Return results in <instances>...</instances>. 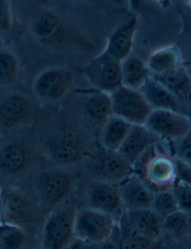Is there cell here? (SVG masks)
<instances>
[{
  "label": "cell",
  "mask_w": 191,
  "mask_h": 249,
  "mask_svg": "<svg viewBox=\"0 0 191 249\" xmlns=\"http://www.w3.org/2000/svg\"><path fill=\"white\" fill-rule=\"evenodd\" d=\"M33 129L46 159L58 166L78 169L99 145L97 138L67 113L40 112Z\"/></svg>",
  "instance_id": "1"
},
{
  "label": "cell",
  "mask_w": 191,
  "mask_h": 249,
  "mask_svg": "<svg viewBox=\"0 0 191 249\" xmlns=\"http://www.w3.org/2000/svg\"><path fill=\"white\" fill-rule=\"evenodd\" d=\"M47 162L33 126L1 137V186L25 180Z\"/></svg>",
  "instance_id": "2"
},
{
  "label": "cell",
  "mask_w": 191,
  "mask_h": 249,
  "mask_svg": "<svg viewBox=\"0 0 191 249\" xmlns=\"http://www.w3.org/2000/svg\"><path fill=\"white\" fill-rule=\"evenodd\" d=\"M81 180L77 168L47 162L25 180L15 183L30 193L48 213L74 197Z\"/></svg>",
  "instance_id": "3"
},
{
  "label": "cell",
  "mask_w": 191,
  "mask_h": 249,
  "mask_svg": "<svg viewBox=\"0 0 191 249\" xmlns=\"http://www.w3.org/2000/svg\"><path fill=\"white\" fill-rule=\"evenodd\" d=\"M1 223L20 227L41 235L49 213L17 185L1 186Z\"/></svg>",
  "instance_id": "4"
},
{
  "label": "cell",
  "mask_w": 191,
  "mask_h": 249,
  "mask_svg": "<svg viewBox=\"0 0 191 249\" xmlns=\"http://www.w3.org/2000/svg\"><path fill=\"white\" fill-rule=\"evenodd\" d=\"M81 178L118 185L135 173L133 165L118 151L98 145L78 168Z\"/></svg>",
  "instance_id": "5"
},
{
  "label": "cell",
  "mask_w": 191,
  "mask_h": 249,
  "mask_svg": "<svg viewBox=\"0 0 191 249\" xmlns=\"http://www.w3.org/2000/svg\"><path fill=\"white\" fill-rule=\"evenodd\" d=\"M74 199L78 208L86 207L99 211L117 222L126 212L117 185L81 178Z\"/></svg>",
  "instance_id": "6"
},
{
  "label": "cell",
  "mask_w": 191,
  "mask_h": 249,
  "mask_svg": "<svg viewBox=\"0 0 191 249\" xmlns=\"http://www.w3.org/2000/svg\"><path fill=\"white\" fill-rule=\"evenodd\" d=\"M151 147L134 165L135 172L154 192L170 190L176 180L175 158Z\"/></svg>",
  "instance_id": "7"
},
{
  "label": "cell",
  "mask_w": 191,
  "mask_h": 249,
  "mask_svg": "<svg viewBox=\"0 0 191 249\" xmlns=\"http://www.w3.org/2000/svg\"><path fill=\"white\" fill-rule=\"evenodd\" d=\"M78 206L74 197L48 214L41 231V249H64L74 238Z\"/></svg>",
  "instance_id": "8"
},
{
  "label": "cell",
  "mask_w": 191,
  "mask_h": 249,
  "mask_svg": "<svg viewBox=\"0 0 191 249\" xmlns=\"http://www.w3.org/2000/svg\"><path fill=\"white\" fill-rule=\"evenodd\" d=\"M35 103L20 94H10L0 104L1 137L33 126L39 114Z\"/></svg>",
  "instance_id": "9"
},
{
  "label": "cell",
  "mask_w": 191,
  "mask_h": 249,
  "mask_svg": "<svg viewBox=\"0 0 191 249\" xmlns=\"http://www.w3.org/2000/svg\"><path fill=\"white\" fill-rule=\"evenodd\" d=\"M118 223L99 211L78 208L75 218L74 237L88 244L100 245L111 236Z\"/></svg>",
  "instance_id": "10"
},
{
  "label": "cell",
  "mask_w": 191,
  "mask_h": 249,
  "mask_svg": "<svg viewBox=\"0 0 191 249\" xmlns=\"http://www.w3.org/2000/svg\"><path fill=\"white\" fill-rule=\"evenodd\" d=\"M94 89L111 94L122 86L121 62L104 51L80 70Z\"/></svg>",
  "instance_id": "11"
},
{
  "label": "cell",
  "mask_w": 191,
  "mask_h": 249,
  "mask_svg": "<svg viewBox=\"0 0 191 249\" xmlns=\"http://www.w3.org/2000/svg\"><path fill=\"white\" fill-rule=\"evenodd\" d=\"M110 97L113 115L132 125L144 126L154 110L141 91L123 86L112 92Z\"/></svg>",
  "instance_id": "12"
},
{
  "label": "cell",
  "mask_w": 191,
  "mask_h": 249,
  "mask_svg": "<svg viewBox=\"0 0 191 249\" xmlns=\"http://www.w3.org/2000/svg\"><path fill=\"white\" fill-rule=\"evenodd\" d=\"M162 141L178 142L191 133V119L181 112L154 109L144 125Z\"/></svg>",
  "instance_id": "13"
},
{
  "label": "cell",
  "mask_w": 191,
  "mask_h": 249,
  "mask_svg": "<svg viewBox=\"0 0 191 249\" xmlns=\"http://www.w3.org/2000/svg\"><path fill=\"white\" fill-rule=\"evenodd\" d=\"M74 83V74L69 70L52 68L41 73L34 81L33 90L37 98L57 102L68 94Z\"/></svg>",
  "instance_id": "14"
},
{
  "label": "cell",
  "mask_w": 191,
  "mask_h": 249,
  "mask_svg": "<svg viewBox=\"0 0 191 249\" xmlns=\"http://www.w3.org/2000/svg\"><path fill=\"white\" fill-rule=\"evenodd\" d=\"M87 95L82 104V124L96 137L99 136L104 125L113 115L110 94L94 89L81 91Z\"/></svg>",
  "instance_id": "15"
},
{
  "label": "cell",
  "mask_w": 191,
  "mask_h": 249,
  "mask_svg": "<svg viewBox=\"0 0 191 249\" xmlns=\"http://www.w3.org/2000/svg\"><path fill=\"white\" fill-rule=\"evenodd\" d=\"M119 224L152 240H160L164 234V218L151 208L126 211Z\"/></svg>",
  "instance_id": "16"
},
{
  "label": "cell",
  "mask_w": 191,
  "mask_h": 249,
  "mask_svg": "<svg viewBox=\"0 0 191 249\" xmlns=\"http://www.w3.org/2000/svg\"><path fill=\"white\" fill-rule=\"evenodd\" d=\"M32 30L37 38L48 44H62L74 37L73 30L50 12L40 14L33 22Z\"/></svg>",
  "instance_id": "17"
},
{
  "label": "cell",
  "mask_w": 191,
  "mask_h": 249,
  "mask_svg": "<svg viewBox=\"0 0 191 249\" xmlns=\"http://www.w3.org/2000/svg\"><path fill=\"white\" fill-rule=\"evenodd\" d=\"M161 142L159 136L146 126L133 125L118 152L134 167L148 150Z\"/></svg>",
  "instance_id": "18"
},
{
  "label": "cell",
  "mask_w": 191,
  "mask_h": 249,
  "mask_svg": "<svg viewBox=\"0 0 191 249\" xmlns=\"http://www.w3.org/2000/svg\"><path fill=\"white\" fill-rule=\"evenodd\" d=\"M117 186L126 211L151 208L155 193L135 172Z\"/></svg>",
  "instance_id": "19"
},
{
  "label": "cell",
  "mask_w": 191,
  "mask_h": 249,
  "mask_svg": "<svg viewBox=\"0 0 191 249\" xmlns=\"http://www.w3.org/2000/svg\"><path fill=\"white\" fill-rule=\"evenodd\" d=\"M137 26L138 19L136 17H134L127 23L119 26L109 37L105 52L120 62L129 56Z\"/></svg>",
  "instance_id": "20"
},
{
  "label": "cell",
  "mask_w": 191,
  "mask_h": 249,
  "mask_svg": "<svg viewBox=\"0 0 191 249\" xmlns=\"http://www.w3.org/2000/svg\"><path fill=\"white\" fill-rule=\"evenodd\" d=\"M0 249H41V235L20 227L1 223Z\"/></svg>",
  "instance_id": "21"
},
{
  "label": "cell",
  "mask_w": 191,
  "mask_h": 249,
  "mask_svg": "<svg viewBox=\"0 0 191 249\" xmlns=\"http://www.w3.org/2000/svg\"><path fill=\"white\" fill-rule=\"evenodd\" d=\"M132 126L127 121L113 115L99 133V145L111 151H118L129 134Z\"/></svg>",
  "instance_id": "22"
},
{
  "label": "cell",
  "mask_w": 191,
  "mask_h": 249,
  "mask_svg": "<svg viewBox=\"0 0 191 249\" xmlns=\"http://www.w3.org/2000/svg\"><path fill=\"white\" fill-rule=\"evenodd\" d=\"M140 91L143 94L153 109H166L179 112L176 96L155 78L149 77Z\"/></svg>",
  "instance_id": "23"
},
{
  "label": "cell",
  "mask_w": 191,
  "mask_h": 249,
  "mask_svg": "<svg viewBox=\"0 0 191 249\" xmlns=\"http://www.w3.org/2000/svg\"><path fill=\"white\" fill-rule=\"evenodd\" d=\"M122 86L141 91L149 79L147 65L141 58L130 55L121 62Z\"/></svg>",
  "instance_id": "24"
},
{
  "label": "cell",
  "mask_w": 191,
  "mask_h": 249,
  "mask_svg": "<svg viewBox=\"0 0 191 249\" xmlns=\"http://www.w3.org/2000/svg\"><path fill=\"white\" fill-rule=\"evenodd\" d=\"M149 71L156 75L164 74L182 66L181 52L175 46H168L155 51L146 62Z\"/></svg>",
  "instance_id": "25"
},
{
  "label": "cell",
  "mask_w": 191,
  "mask_h": 249,
  "mask_svg": "<svg viewBox=\"0 0 191 249\" xmlns=\"http://www.w3.org/2000/svg\"><path fill=\"white\" fill-rule=\"evenodd\" d=\"M153 78L176 97L184 95L185 91L191 87L189 76L183 66L164 74L155 75Z\"/></svg>",
  "instance_id": "26"
},
{
  "label": "cell",
  "mask_w": 191,
  "mask_h": 249,
  "mask_svg": "<svg viewBox=\"0 0 191 249\" xmlns=\"http://www.w3.org/2000/svg\"><path fill=\"white\" fill-rule=\"evenodd\" d=\"M20 64L17 57L7 49L0 51V86L7 87L15 84L20 74Z\"/></svg>",
  "instance_id": "27"
},
{
  "label": "cell",
  "mask_w": 191,
  "mask_h": 249,
  "mask_svg": "<svg viewBox=\"0 0 191 249\" xmlns=\"http://www.w3.org/2000/svg\"><path fill=\"white\" fill-rule=\"evenodd\" d=\"M120 228L122 249H160V240H150L121 225Z\"/></svg>",
  "instance_id": "28"
},
{
  "label": "cell",
  "mask_w": 191,
  "mask_h": 249,
  "mask_svg": "<svg viewBox=\"0 0 191 249\" xmlns=\"http://www.w3.org/2000/svg\"><path fill=\"white\" fill-rule=\"evenodd\" d=\"M151 209L164 218L179 211L171 189L155 193Z\"/></svg>",
  "instance_id": "29"
},
{
  "label": "cell",
  "mask_w": 191,
  "mask_h": 249,
  "mask_svg": "<svg viewBox=\"0 0 191 249\" xmlns=\"http://www.w3.org/2000/svg\"><path fill=\"white\" fill-rule=\"evenodd\" d=\"M191 215L178 211L164 218V233L178 237L185 234L191 227Z\"/></svg>",
  "instance_id": "30"
},
{
  "label": "cell",
  "mask_w": 191,
  "mask_h": 249,
  "mask_svg": "<svg viewBox=\"0 0 191 249\" xmlns=\"http://www.w3.org/2000/svg\"><path fill=\"white\" fill-rule=\"evenodd\" d=\"M171 191L174 193L179 211L191 215V186L175 180Z\"/></svg>",
  "instance_id": "31"
},
{
  "label": "cell",
  "mask_w": 191,
  "mask_h": 249,
  "mask_svg": "<svg viewBox=\"0 0 191 249\" xmlns=\"http://www.w3.org/2000/svg\"><path fill=\"white\" fill-rule=\"evenodd\" d=\"M13 12L10 2L5 0L0 2V29L2 33L10 31L13 26Z\"/></svg>",
  "instance_id": "32"
},
{
  "label": "cell",
  "mask_w": 191,
  "mask_h": 249,
  "mask_svg": "<svg viewBox=\"0 0 191 249\" xmlns=\"http://www.w3.org/2000/svg\"><path fill=\"white\" fill-rule=\"evenodd\" d=\"M178 142L175 151V157L179 160L185 162L191 167V133Z\"/></svg>",
  "instance_id": "33"
},
{
  "label": "cell",
  "mask_w": 191,
  "mask_h": 249,
  "mask_svg": "<svg viewBox=\"0 0 191 249\" xmlns=\"http://www.w3.org/2000/svg\"><path fill=\"white\" fill-rule=\"evenodd\" d=\"M176 180L191 186V167L185 162L175 159Z\"/></svg>",
  "instance_id": "34"
},
{
  "label": "cell",
  "mask_w": 191,
  "mask_h": 249,
  "mask_svg": "<svg viewBox=\"0 0 191 249\" xmlns=\"http://www.w3.org/2000/svg\"><path fill=\"white\" fill-rule=\"evenodd\" d=\"M120 236H121V233H120V225L118 223L111 236L109 240L99 245L98 249H122Z\"/></svg>",
  "instance_id": "35"
},
{
  "label": "cell",
  "mask_w": 191,
  "mask_h": 249,
  "mask_svg": "<svg viewBox=\"0 0 191 249\" xmlns=\"http://www.w3.org/2000/svg\"><path fill=\"white\" fill-rule=\"evenodd\" d=\"M85 244L86 243H84V242L74 237L64 249H83Z\"/></svg>",
  "instance_id": "36"
},
{
  "label": "cell",
  "mask_w": 191,
  "mask_h": 249,
  "mask_svg": "<svg viewBox=\"0 0 191 249\" xmlns=\"http://www.w3.org/2000/svg\"><path fill=\"white\" fill-rule=\"evenodd\" d=\"M183 96L185 97V101H186L187 107H188L190 115H191V86L185 91Z\"/></svg>",
  "instance_id": "37"
},
{
  "label": "cell",
  "mask_w": 191,
  "mask_h": 249,
  "mask_svg": "<svg viewBox=\"0 0 191 249\" xmlns=\"http://www.w3.org/2000/svg\"><path fill=\"white\" fill-rule=\"evenodd\" d=\"M99 245L88 244V243H86L83 249H99Z\"/></svg>",
  "instance_id": "38"
},
{
  "label": "cell",
  "mask_w": 191,
  "mask_h": 249,
  "mask_svg": "<svg viewBox=\"0 0 191 249\" xmlns=\"http://www.w3.org/2000/svg\"><path fill=\"white\" fill-rule=\"evenodd\" d=\"M185 65H191V62H186V64H185Z\"/></svg>",
  "instance_id": "39"
},
{
  "label": "cell",
  "mask_w": 191,
  "mask_h": 249,
  "mask_svg": "<svg viewBox=\"0 0 191 249\" xmlns=\"http://www.w3.org/2000/svg\"><path fill=\"white\" fill-rule=\"evenodd\" d=\"M190 249H191V246H190Z\"/></svg>",
  "instance_id": "40"
},
{
  "label": "cell",
  "mask_w": 191,
  "mask_h": 249,
  "mask_svg": "<svg viewBox=\"0 0 191 249\" xmlns=\"http://www.w3.org/2000/svg\"><path fill=\"white\" fill-rule=\"evenodd\" d=\"M189 3H191V1H189ZM190 5H191V4H190Z\"/></svg>",
  "instance_id": "41"
}]
</instances>
